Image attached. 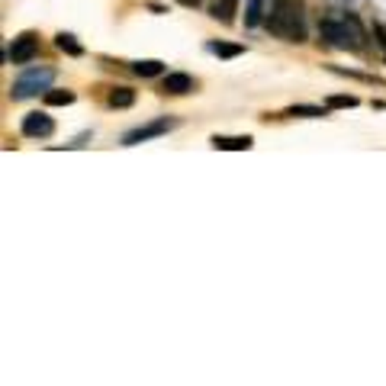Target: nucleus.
<instances>
[{"instance_id": "f257e3e1", "label": "nucleus", "mask_w": 386, "mask_h": 386, "mask_svg": "<svg viewBox=\"0 0 386 386\" xmlns=\"http://www.w3.org/2000/svg\"><path fill=\"white\" fill-rule=\"evenodd\" d=\"M267 29L287 42H306V17L300 0H273L267 13Z\"/></svg>"}, {"instance_id": "f03ea898", "label": "nucleus", "mask_w": 386, "mask_h": 386, "mask_svg": "<svg viewBox=\"0 0 386 386\" xmlns=\"http://www.w3.org/2000/svg\"><path fill=\"white\" fill-rule=\"evenodd\" d=\"M319 32L322 39L335 48H348V52H360V48L367 46V32L360 26V19L354 13L341 19H322L319 23Z\"/></svg>"}, {"instance_id": "7ed1b4c3", "label": "nucleus", "mask_w": 386, "mask_h": 386, "mask_svg": "<svg viewBox=\"0 0 386 386\" xmlns=\"http://www.w3.org/2000/svg\"><path fill=\"white\" fill-rule=\"evenodd\" d=\"M52 77H55V71H52V68H29V71H23V75L13 81L10 94H13V100H26V97H36L39 90H48Z\"/></svg>"}, {"instance_id": "20e7f679", "label": "nucleus", "mask_w": 386, "mask_h": 386, "mask_svg": "<svg viewBox=\"0 0 386 386\" xmlns=\"http://www.w3.org/2000/svg\"><path fill=\"white\" fill-rule=\"evenodd\" d=\"M174 126H177V119H171V116H158V119H151V123L139 126V129L126 132L123 145H142V142H148V139H158V135H168V132L174 129Z\"/></svg>"}, {"instance_id": "39448f33", "label": "nucleus", "mask_w": 386, "mask_h": 386, "mask_svg": "<svg viewBox=\"0 0 386 386\" xmlns=\"http://www.w3.org/2000/svg\"><path fill=\"white\" fill-rule=\"evenodd\" d=\"M39 55V36L36 32H23V36L13 39V46L7 48V58L13 65H29L32 58Z\"/></svg>"}, {"instance_id": "423d86ee", "label": "nucleus", "mask_w": 386, "mask_h": 386, "mask_svg": "<svg viewBox=\"0 0 386 386\" xmlns=\"http://www.w3.org/2000/svg\"><path fill=\"white\" fill-rule=\"evenodd\" d=\"M19 132H23L26 139H48V135L55 132V119L48 113H26L23 123H19Z\"/></svg>"}, {"instance_id": "0eeeda50", "label": "nucleus", "mask_w": 386, "mask_h": 386, "mask_svg": "<svg viewBox=\"0 0 386 386\" xmlns=\"http://www.w3.org/2000/svg\"><path fill=\"white\" fill-rule=\"evenodd\" d=\"M209 145L216 151H248L255 145V139H251V135H213Z\"/></svg>"}, {"instance_id": "6e6552de", "label": "nucleus", "mask_w": 386, "mask_h": 386, "mask_svg": "<svg viewBox=\"0 0 386 386\" xmlns=\"http://www.w3.org/2000/svg\"><path fill=\"white\" fill-rule=\"evenodd\" d=\"M161 90H164V94H174V97L190 94V90H193V77L184 75V71H174V75H168L161 81Z\"/></svg>"}, {"instance_id": "1a4fd4ad", "label": "nucleus", "mask_w": 386, "mask_h": 386, "mask_svg": "<svg viewBox=\"0 0 386 386\" xmlns=\"http://www.w3.org/2000/svg\"><path fill=\"white\" fill-rule=\"evenodd\" d=\"M238 10V0H213L209 3V17L219 19V23H232Z\"/></svg>"}, {"instance_id": "9d476101", "label": "nucleus", "mask_w": 386, "mask_h": 386, "mask_svg": "<svg viewBox=\"0 0 386 386\" xmlns=\"http://www.w3.org/2000/svg\"><path fill=\"white\" fill-rule=\"evenodd\" d=\"M267 0H248L245 7V26H261L264 19H267Z\"/></svg>"}, {"instance_id": "9b49d317", "label": "nucleus", "mask_w": 386, "mask_h": 386, "mask_svg": "<svg viewBox=\"0 0 386 386\" xmlns=\"http://www.w3.org/2000/svg\"><path fill=\"white\" fill-rule=\"evenodd\" d=\"M55 46H58V52H65V55H71V58H81V55H84L81 42H77L71 32H58V36H55Z\"/></svg>"}, {"instance_id": "f8f14e48", "label": "nucleus", "mask_w": 386, "mask_h": 386, "mask_svg": "<svg viewBox=\"0 0 386 386\" xmlns=\"http://www.w3.org/2000/svg\"><path fill=\"white\" fill-rule=\"evenodd\" d=\"M106 104L113 106V110H126V106L135 104V90H129V87H116V90H110Z\"/></svg>"}, {"instance_id": "ddd939ff", "label": "nucleus", "mask_w": 386, "mask_h": 386, "mask_svg": "<svg viewBox=\"0 0 386 386\" xmlns=\"http://www.w3.org/2000/svg\"><path fill=\"white\" fill-rule=\"evenodd\" d=\"M206 52H213L219 58H238L245 52V46H238V42H206Z\"/></svg>"}, {"instance_id": "4468645a", "label": "nucleus", "mask_w": 386, "mask_h": 386, "mask_svg": "<svg viewBox=\"0 0 386 386\" xmlns=\"http://www.w3.org/2000/svg\"><path fill=\"white\" fill-rule=\"evenodd\" d=\"M132 71L139 77H158L164 71V65H161L158 58H145V61H132Z\"/></svg>"}, {"instance_id": "2eb2a0df", "label": "nucleus", "mask_w": 386, "mask_h": 386, "mask_svg": "<svg viewBox=\"0 0 386 386\" xmlns=\"http://www.w3.org/2000/svg\"><path fill=\"white\" fill-rule=\"evenodd\" d=\"M48 106H71L75 104V90H46Z\"/></svg>"}, {"instance_id": "dca6fc26", "label": "nucleus", "mask_w": 386, "mask_h": 386, "mask_svg": "<svg viewBox=\"0 0 386 386\" xmlns=\"http://www.w3.org/2000/svg\"><path fill=\"white\" fill-rule=\"evenodd\" d=\"M325 106H329V110H351V106H358V97L354 94H331L329 100H325Z\"/></svg>"}, {"instance_id": "f3484780", "label": "nucleus", "mask_w": 386, "mask_h": 386, "mask_svg": "<svg viewBox=\"0 0 386 386\" xmlns=\"http://www.w3.org/2000/svg\"><path fill=\"white\" fill-rule=\"evenodd\" d=\"M287 116H306V119H319V116H325V110H322V106H290V110H287Z\"/></svg>"}, {"instance_id": "a211bd4d", "label": "nucleus", "mask_w": 386, "mask_h": 386, "mask_svg": "<svg viewBox=\"0 0 386 386\" xmlns=\"http://www.w3.org/2000/svg\"><path fill=\"white\" fill-rule=\"evenodd\" d=\"M374 36H377V46L383 48V55H386V26H374Z\"/></svg>"}, {"instance_id": "6ab92c4d", "label": "nucleus", "mask_w": 386, "mask_h": 386, "mask_svg": "<svg viewBox=\"0 0 386 386\" xmlns=\"http://www.w3.org/2000/svg\"><path fill=\"white\" fill-rule=\"evenodd\" d=\"M180 3H187V7H197L200 0H180Z\"/></svg>"}]
</instances>
